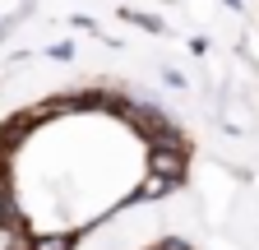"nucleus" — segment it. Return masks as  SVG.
<instances>
[{"mask_svg":"<svg viewBox=\"0 0 259 250\" xmlns=\"http://www.w3.org/2000/svg\"><path fill=\"white\" fill-rule=\"evenodd\" d=\"M153 250H190V241H185V236H162Z\"/></svg>","mask_w":259,"mask_h":250,"instance_id":"obj_6","label":"nucleus"},{"mask_svg":"<svg viewBox=\"0 0 259 250\" xmlns=\"http://www.w3.org/2000/svg\"><path fill=\"white\" fill-rule=\"evenodd\" d=\"M74 28H83V33H97V19H88V14H74Z\"/></svg>","mask_w":259,"mask_h":250,"instance_id":"obj_7","label":"nucleus"},{"mask_svg":"<svg viewBox=\"0 0 259 250\" xmlns=\"http://www.w3.org/2000/svg\"><path fill=\"white\" fill-rule=\"evenodd\" d=\"M120 19L135 23V28H144V33H167V23H162L157 14H144V10H120Z\"/></svg>","mask_w":259,"mask_h":250,"instance_id":"obj_4","label":"nucleus"},{"mask_svg":"<svg viewBox=\"0 0 259 250\" xmlns=\"http://www.w3.org/2000/svg\"><path fill=\"white\" fill-rule=\"evenodd\" d=\"M185 172H190V144L181 139V130H171V135H162V139L148 144V176H162V181H171L181 190Z\"/></svg>","mask_w":259,"mask_h":250,"instance_id":"obj_1","label":"nucleus"},{"mask_svg":"<svg viewBox=\"0 0 259 250\" xmlns=\"http://www.w3.org/2000/svg\"><path fill=\"white\" fill-rule=\"evenodd\" d=\"M227 5H232V10H236V14H241V10H245V5H241V0H227Z\"/></svg>","mask_w":259,"mask_h":250,"instance_id":"obj_8","label":"nucleus"},{"mask_svg":"<svg viewBox=\"0 0 259 250\" xmlns=\"http://www.w3.org/2000/svg\"><path fill=\"white\" fill-rule=\"evenodd\" d=\"M176 185L171 181H162V176H144L139 185H135V195H130L125 204H153V199H162V195H171Z\"/></svg>","mask_w":259,"mask_h":250,"instance_id":"obj_2","label":"nucleus"},{"mask_svg":"<svg viewBox=\"0 0 259 250\" xmlns=\"http://www.w3.org/2000/svg\"><path fill=\"white\" fill-rule=\"evenodd\" d=\"M74 245H79V232H47L28 241V250H74Z\"/></svg>","mask_w":259,"mask_h":250,"instance_id":"obj_3","label":"nucleus"},{"mask_svg":"<svg viewBox=\"0 0 259 250\" xmlns=\"http://www.w3.org/2000/svg\"><path fill=\"white\" fill-rule=\"evenodd\" d=\"M47 56H51V60H74V42H56Z\"/></svg>","mask_w":259,"mask_h":250,"instance_id":"obj_5","label":"nucleus"}]
</instances>
